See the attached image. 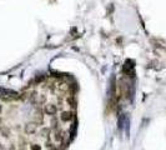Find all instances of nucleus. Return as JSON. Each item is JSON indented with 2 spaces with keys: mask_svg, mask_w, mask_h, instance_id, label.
I'll use <instances>...</instances> for the list:
<instances>
[{
  "mask_svg": "<svg viewBox=\"0 0 166 150\" xmlns=\"http://www.w3.org/2000/svg\"><path fill=\"white\" fill-rule=\"evenodd\" d=\"M74 118H75V112L71 111V110H63L60 112V115H59V119H60L63 123H69Z\"/></svg>",
  "mask_w": 166,
  "mask_h": 150,
  "instance_id": "f257e3e1",
  "label": "nucleus"
},
{
  "mask_svg": "<svg viewBox=\"0 0 166 150\" xmlns=\"http://www.w3.org/2000/svg\"><path fill=\"white\" fill-rule=\"evenodd\" d=\"M30 149H31V150H40V146L37 144H31V145H30Z\"/></svg>",
  "mask_w": 166,
  "mask_h": 150,
  "instance_id": "9d476101",
  "label": "nucleus"
},
{
  "mask_svg": "<svg viewBox=\"0 0 166 150\" xmlns=\"http://www.w3.org/2000/svg\"><path fill=\"white\" fill-rule=\"evenodd\" d=\"M3 111V106H1V105H0V112H1Z\"/></svg>",
  "mask_w": 166,
  "mask_h": 150,
  "instance_id": "4468645a",
  "label": "nucleus"
},
{
  "mask_svg": "<svg viewBox=\"0 0 166 150\" xmlns=\"http://www.w3.org/2000/svg\"><path fill=\"white\" fill-rule=\"evenodd\" d=\"M0 134L4 136V138H10V135H11V130H10L9 127L1 124V125H0Z\"/></svg>",
  "mask_w": 166,
  "mask_h": 150,
  "instance_id": "39448f33",
  "label": "nucleus"
},
{
  "mask_svg": "<svg viewBox=\"0 0 166 150\" xmlns=\"http://www.w3.org/2000/svg\"><path fill=\"white\" fill-rule=\"evenodd\" d=\"M9 150H15V146L11 145V146H10V148H9Z\"/></svg>",
  "mask_w": 166,
  "mask_h": 150,
  "instance_id": "f8f14e48",
  "label": "nucleus"
},
{
  "mask_svg": "<svg viewBox=\"0 0 166 150\" xmlns=\"http://www.w3.org/2000/svg\"><path fill=\"white\" fill-rule=\"evenodd\" d=\"M46 103V95L45 94H41L37 96V101H36V104H39V105H43Z\"/></svg>",
  "mask_w": 166,
  "mask_h": 150,
  "instance_id": "0eeeda50",
  "label": "nucleus"
},
{
  "mask_svg": "<svg viewBox=\"0 0 166 150\" xmlns=\"http://www.w3.org/2000/svg\"><path fill=\"white\" fill-rule=\"evenodd\" d=\"M51 133V129L50 128H43L40 130V135H43V136H48Z\"/></svg>",
  "mask_w": 166,
  "mask_h": 150,
  "instance_id": "6e6552de",
  "label": "nucleus"
},
{
  "mask_svg": "<svg viewBox=\"0 0 166 150\" xmlns=\"http://www.w3.org/2000/svg\"><path fill=\"white\" fill-rule=\"evenodd\" d=\"M51 125H53V128L55 129V130H58V125H59V119L53 117L51 118Z\"/></svg>",
  "mask_w": 166,
  "mask_h": 150,
  "instance_id": "1a4fd4ad",
  "label": "nucleus"
},
{
  "mask_svg": "<svg viewBox=\"0 0 166 150\" xmlns=\"http://www.w3.org/2000/svg\"><path fill=\"white\" fill-rule=\"evenodd\" d=\"M66 101H68V104L70 105V106H72V108L76 106V99H75L74 95H69V96L66 98Z\"/></svg>",
  "mask_w": 166,
  "mask_h": 150,
  "instance_id": "423d86ee",
  "label": "nucleus"
},
{
  "mask_svg": "<svg viewBox=\"0 0 166 150\" xmlns=\"http://www.w3.org/2000/svg\"><path fill=\"white\" fill-rule=\"evenodd\" d=\"M37 127H39V124H36L35 121H29V123H26L25 127H24V131H25V134H27V135L35 134L36 130H37Z\"/></svg>",
  "mask_w": 166,
  "mask_h": 150,
  "instance_id": "f03ea898",
  "label": "nucleus"
},
{
  "mask_svg": "<svg viewBox=\"0 0 166 150\" xmlns=\"http://www.w3.org/2000/svg\"><path fill=\"white\" fill-rule=\"evenodd\" d=\"M0 150H5V148L3 146V144H0Z\"/></svg>",
  "mask_w": 166,
  "mask_h": 150,
  "instance_id": "ddd939ff",
  "label": "nucleus"
},
{
  "mask_svg": "<svg viewBox=\"0 0 166 150\" xmlns=\"http://www.w3.org/2000/svg\"><path fill=\"white\" fill-rule=\"evenodd\" d=\"M19 150H26V144L25 143H21V144H19Z\"/></svg>",
  "mask_w": 166,
  "mask_h": 150,
  "instance_id": "9b49d317",
  "label": "nucleus"
},
{
  "mask_svg": "<svg viewBox=\"0 0 166 150\" xmlns=\"http://www.w3.org/2000/svg\"><path fill=\"white\" fill-rule=\"evenodd\" d=\"M34 121L36 124L41 125L44 123V110L41 108H36V111H35V117H34Z\"/></svg>",
  "mask_w": 166,
  "mask_h": 150,
  "instance_id": "20e7f679",
  "label": "nucleus"
},
{
  "mask_svg": "<svg viewBox=\"0 0 166 150\" xmlns=\"http://www.w3.org/2000/svg\"><path fill=\"white\" fill-rule=\"evenodd\" d=\"M44 112L46 115H50V117H55L56 115V112H58V110H59V108L56 106L55 104H53V103H49V104H45V106H44Z\"/></svg>",
  "mask_w": 166,
  "mask_h": 150,
  "instance_id": "7ed1b4c3",
  "label": "nucleus"
}]
</instances>
